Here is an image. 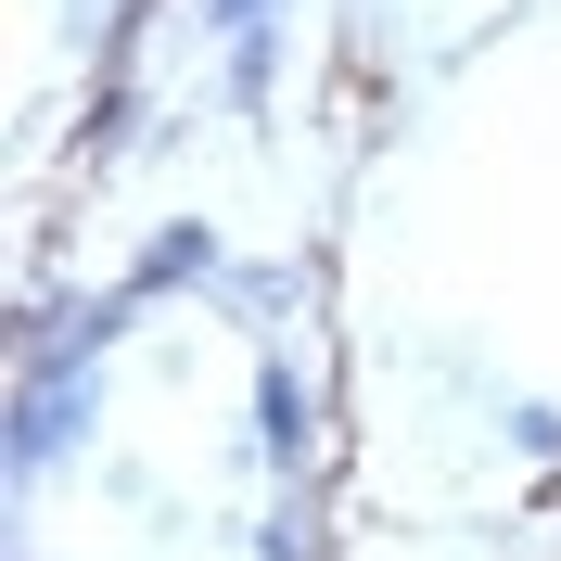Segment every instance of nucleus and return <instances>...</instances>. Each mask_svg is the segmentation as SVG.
<instances>
[{"label": "nucleus", "mask_w": 561, "mask_h": 561, "mask_svg": "<svg viewBox=\"0 0 561 561\" xmlns=\"http://www.w3.org/2000/svg\"><path fill=\"white\" fill-rule=\"evenodd\" d=\"M90 421H103V370H13V485H51L77 447H90Z\"/></svg>", "instance_id": "f257e3e1"}, {"label": "nucleus", "mask_w": 561, "mask_h": 561, "mask_svg": "<svg viewBox=\"0 0 561 561\" xmlns=\"http://www.w3.org/2000/svg\"><path fill=\"white\" fill-rule=\"evenodd\" d=\"M140 307H153L140 280H115V294H51L26 332H13V370H103V357H115V332H128Z\"/></svg>", "instance_id": "f03ea898"}, {"label": "nucleus", "mask_w": 561, "mask_h": 561, "mask_svg": "<svg viewBox=\"0 0 561 561\" xmlns=\"http://www.w3.org/2000/svg\"><path fill=\"white\" fill-rule=\"evenodd\" d=\"M255 459H268V472H307V459H319V383L280 345L255 357Z\"/></svg>", "instance_id": "7ed1b4c3"}, {"label": "nucleus", "mask_w": 561, "mask_h": 561, "mask_svg": "<svg viewBox=\"0 0 561 561\" xmlns=\"http://www.w3.org/2000/svg\"><path fill=\"white\" fill-rule=\"evenodd\" d=\"M217 268H230V255H217V230H205V217H167V230H153V243H140V294H205V280Z\"/></svg>", "instance_id": "20e7f679"}, {"label": "nucleus", "mask_w": 561, "mask_h": 561, "mask_svg": "<svg viewBox=\"0 0 561 561\" xmlns=\"http://www.w3.org/2000/svg\"><path fill=\"white\" fill-rule=\"evenodd\" d=\"M217 77H230V103H243V115H268V90H280V26L217 38Z\"/></svg>", "instance_id": "39448f33"}, {"label": "nucleus", "mask_w": 561, "mask_h": 561, "mask_svg": "<svg viewBox=\"0 0 561 561\" xmlns=\"http://www.w3.org/2000/svg\"><path fill=\"white\" fill-rule=\"evenodd\" d=\"M319 536H332V524H319V485H307V472H280V511L255 524V549H319Z\"/></svg>", "instance_id": "423d86ee"}, {"label": "nucleus", "mask_w": 561, "mask_h": 561, "mask_svg": "<svg viewBox=\"0 0 561 561\" xmlns=\"http://www.w3.org/2000/svg\"><path fill=\"white\" fill-rule=\"evenodd\" d=\"M243 26H294V0H205V38H243Z\"/></svg>", "instance_id": "0eeeda50"}, {"label": "nucleus", "mask_w": 561, "mask_h": 561, "mask_svg": "<svg viewBox=\"0 0 561 561\" xmlns=\"http://www.w3.org/2000/svg\"><path fill=\"white\" fill-rule=\"evenodd\" d=\"M511 447H524V459H561V409H536V396H524V409H511Z\"/></svg>", "instance_id": "6e6552de"}]
</instances>
